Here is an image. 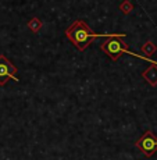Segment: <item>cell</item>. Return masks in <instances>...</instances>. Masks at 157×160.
<instances>
[{"label": "cell", "instance_id": "4", "mask_svg": "<svg viewBox=\"0 0 157 160\" xmlns=\"http://www.w3.org/2000/svg\"><path fill=\"white\" fill-rule=\"evenodd\" d=\"M18 68L8 60L4 54H0V87H4L7 84L8 79H14V81H20L17 77Z\"/></svg>", "mask_w": 157, "mask_h": 160}, {"label": "cell", "instance_id": "7", "mask_svg": "<svg viewBox=\"0 0 157 160\" xmlns=\"http://www.w3.org/2000/svg\"><path fill=\"white\" fill-rule=\"evenodd\" d=\"M41 27H42V22L39 18H32L28 22V28L32 31V32H38V31L41 29Z\"/></svg>", "mask_w": 157, "mask_h": 160}, {"label": "cell", "instance_id": "6", "mask_svg": "<svg viewBox=\"0 0 157 160\" xmlns=\"http://www.w3.org/2000/svg\"><path fill=\"white\" fill-rule=\"evenodd\" d=\"M140 50H142L143 54H147V56H149V54H153L157 50V46L153 43L152 41H147L146 43L142 46V49H140Z\"/></svg>", "mask_w": 157, "mask_h": 160}, {"label": "cell", "instance_id": "5", "mask_svg": "<svg viewBox=\"0 0 157 160\" xmlns=\"http://www.w3.org/2000/svg\"><path fill=\"white\" fill-rule=\"evenodd\" d=\"M142 77L152 87H157V64H153V66L147 67L142 72Z\"/></svg>", "mask_w": 157, "mask_h": 160}, {"label": "cell", "instance_id": "1", "mask_svg": "<svg viewBox=\"0 0 157 160\" xmlns=\"http://www.w3.org/2000/svg\"><path fill=\"white\" fill-rule=\"evenodd\" d=\"M66 36L79 52H84L89 43H92V41L96 38H125L127 33H96L89 28L85 21L75 20L72 25L66 29Z\"/></svg>", "mask_w": 157, "mask_h": 160}, {"label": "cell", "instance_id": "3", "mask_svg": "<svg viewBox=\"0 0 157 160\" xmlns=\"http://www.w3.org/2000/svg\"><path fill=\"white\" fill-rule=\"evenodd\" d=\"M135 146H136L146 158H152L157 150V137L153 134V131L147 130L142 137L135 142Z\"/></svg>", "mask_w": 157, "mask_h": 160}, {"label": "cell", "instance_id": "8", "mask_svg": "<svg viewBox=\"0 0 157 160\" xmlns=\"http://www.w3.org/2000/svg\"><path fill=\"white\" fill-rule=\"evenodd\" d=\"M121 11H122L124 14H129V13L132 11V4H131L129 2H124V3L121 4Z\"/></svg>", "mask_w": 157, "mask_h": 160}, {"label": "cell", "instance_id": "2", "mask_svg": "<svg viewBox=\"0 0 157 160\" xmlns=\"http://www.w3.org/2000/svg\"><path fill=\"white\" fill-rule=\"evenodd\" d=\"M100 49H101V52H104L113 61L118 60L121 54H129V56H132V57H138V58H140V60H146L147 63L157 64V61L150 58L149 56H142V54H136L135 52H131L128 49L127 43H124V42L121 41V38H110L109 41L103 42V43L100 45Z\"/></svg>", "mask_w": 157, "mask_h": 160}]
</instances>
